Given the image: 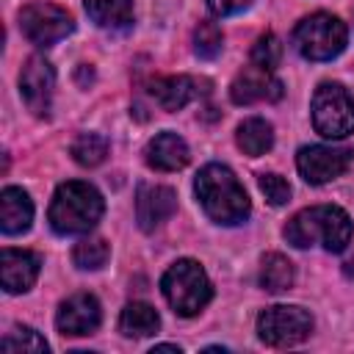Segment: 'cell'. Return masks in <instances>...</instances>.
Segmentation results:
<instances>
[{
	"label": "cell",
	"mask_w": 354,
	"mask_h": 354,
	"mask_svg": "<svg viewBox=\"0 0 354 354\" xmlns=\"http://www.w3.org/2000/svg\"><path fill=\"white\" fill-rule=\"evenodd\" d=\"M194 191H196V199H199L202 210L216 224L235 227V224H243L252 213V202H249L243 185L221 163L202 166L196 180H194Z\"/></svg>",
	"instance_id": "1"
},
{
	"label": "cell",
	"mask_w": 354,
	"mask_h": 354,
	"mask_svg": "<svg viewBox=\"0 0 354 354\" xmlns=\"http://www.w3.org/2000/svg\"><path fill=\"white\" fill-rule=\"evenodd\" d=\"M285 241L296 249L324 246L326 252H343L351 243V218L337 205H313L285 224Z\"/></svg>",
	"instance_id": "2"
},
{
	"label": "cell",
	"mask_w": 354,
	"mask_h": 354,
	"mask_svg": "<svg viewBox=\"0 0 354 354\" xmlns=\"http://www.w3.org/2000/svg\"><path fill=\"white\" fill-rule=\"evenodd\" d=\"M102 196L83 180L61 183L53 194L47 218L58 235H86L102 216Z\"/></svg>",
	"instance_id": "3"
},
{
	"label": "cell",
	"mask_w": 354,
	"mask_h": 354,
	"mask_svg": "<svg viewBox=\"0 0 354 354\" xmlns=\"http://www.w3.org/2000/svg\"><path fill=\"white\" fill-rule=\"evenodd\" d=\"M160 290L169 301V307L177 313V315H196L205 310V304L210 301L213 296V288H210V279L205 274V268L196 263V260H177L166 268L163 279H160Z\"/></svg>",
	"instance_id": "4"
},
{
	"label": "cell",
	"mask_w": 354,
	"mask_h": 354,
	"mask_svg": "<svg viewBox=\"0 0 354 354\" xmlns=\"http://www.w3.org/2000/svg\"><path fill=\"white\" fill-rule=\"evenodd\" d=\"M348 30L346 25L332 14H310L304 17L293 30L296 50L310 61H332L346 50Z\"/></svg>",
	"instance_id": "5"
},
{
	"label": "cell",
	"mask_w": 354,
	"mask_h": 354,
	"mask_svg": "<svg viewBox=\"0 0 354 354\" xmlns=\"http://www.w3.org/2000/svg\"><path fill=\"white\" fill-rule=\"evenodd\" d=\"M313 127L324 138H346L354 133V100L340 83H321L313 94Z\"/></svg>",
	"instance_id": "6"
},
{
	"label": "cell",
	"mask_w": 354,
	"mask_h": 354,
	"mask_svg": "<svg viewBox=\"0 0 354 354\" xmlns=\"http://www.w3.org/2000/svg\"><path fill=\"white\" fill-rule=\"evenodd\" d=\"M310 332H313V315L296 304H274L257 315V337L274 348L296 346Z\"/></svg>",
	"instance_id": "7"
},
{
	"label": "cell",
	"mask_w": 354,
	"mask_h": 354,
	"mask_svg": "<svg viewBox=\"0 0 354 354\" xmlns=\"http://www.w3.org/2000/svg\"><path fill=\"white\" fill-rule=\"evenodd\" d=\"M19 28L22 36L36 47H50L61 39H66L75 28L72 17L53 3H30L19 11Z\"/></svg>",
	"instance_id": "8"
},
{
	"label": "cell",
	"mask_w": 354,
	"mask_h": 354,
	"mask_svg": "<svg viewBox=\"0 0 354 354\" xmlns=\"http://www.w3.org/2000/svg\"><path fill=\"white\" fill-rule=\"evenodd\" d=\"M354 152L343 149V147H324V144H313V147H301L296 155V169L299 174L310 183V185H324L335 177H340L348 163H351Z\"/></svg>",
	"instance_id": "9"
},
{
	"label": "cell",
	"mask_w": 354,
	"mask_h": 354,
	"mask_svg": "<svg viewBox=\"0 0 354 354\" xmlns=\"http://www.w3.org/2000/svg\"><path fill=\"white\" fill-rule=\"evenodd\" d=\"M53 88H55V69L50 61H44L41 55H30L19 72V94L25 100V105L36 113V116H47L50 113V102H53Z\"/></svg>",
	"instance_id": "10"
},
{
	"label": "cell",
	"mask_w": 354,
	"mask_h": 354,
	"mask_svg": "<svg viewBox=\"0 0 354 354\" xmlns=\"http://www.w3.org/2000/svg\"><path fill=\"white\" fill-rule=\"evenodd\" d=\"M230 97H232L235 105H252V102H260V100L274 102V100L282 97V83L274 77L271 69L249 61V66H243L235 75V80L230 86Z\"/></svg>",
	"instance_id": "11"
},
{
	"label": "cell",
	"mask_w": 354,
	"mask_h": 354,
	"mask_svg": "<svg viewBox=\"0 0 354 354\" xmlns=\"http://www.w3.org/2000/svg\"><path fill=\"white\" fill-rule=\"evenodd\" d=\"M100 321H102V310L91 293H72L66 301H61V307L55 313L58 332L69 335V337L91 335L100 326Z\"/></svg>",
	"instance_id": "12"
},
{
	"label": "cell",
	"mask_w": 354,
	"mask_h": 354,
	"mask_svg": "<svg viewBox=\"0 0 354 354\" xmlns=\"http://www.w3.org/2000/svg\"><path fill=\"white\" fill-rule=\"evenodd\" d=\"M177 210V196L166 185H141L136 194V218L144 232L160 227Z\"/></svg>",
	"instance_id": "13"
},
{
	"label": "cell",
	"mask_w": 354,
	"mask_h": 354,
	"mask_svg": "<svg viewBox=\"0 0 354 354\" xmlns=\"http://www.w3.org/2000/svg\"><path fill=\"white\" fill-rule=\"evenodd\" d=\"M41 268L39 254L28 249H3L0 254V282L6 293H25L36 282Z\"/></svg>",
	"instance_id": "14"
},
{
	"label": "cell",
	"mask_w": 354,
	"mask_h": 354,
	"mask_svg": "<svg viewBox=\"0 0 354 354\" xmlns=\"http://www.w3.org/2000/svg\"><path fill=\"white\" fill-rule=\"evenodd\" d=\"M188 144L171 133V130H163L158 133L155 138H149L147 149H144V160L149 169H158V171H177L188 163Z\"/></svg>",
	"instance_id": "15"
},
{
	"label": "cell",
	"mask_w": 354,
	"mask_h": 354,
	"mask_svg": "<svg viewBox=\"0 0 354 354\" xmlns=\"http://www.w3.org/2000/svg\"><path fill=\"white\" fill-rule=\"evenodd\" d=\"M33 221V202L22 188H3L0 194V230L6 235H19Z\"/></svg>",
	"instance_id": "16"
},
{
	"label": "cell",
	"mask_w": 354,
	"mask_h": 354,
	"mask_svg": "<svg viewBox=\"0 0 354 354\" xmlns=\"http://www.w3.org/2000/svg\"><path fill=\"white\" fill-rule=\"evenodd\" d=\"M194 86H196V83H194L191 77H185V75H166V77H155V80L149 83V97H152L163 111L174 113V111L185 108V105L194 100V94H196Z\"/></svg>",
	"instance_id": "17"
},
{
	"label": "cell",
	"mask_w": 354,
	"mask_h": 354,
	"mask_svg": "<svg viewBox=\"0 0 354 354\" xmlns=\"http://www.w3.org/2000/svg\"><path fill=\"white\" fill-rule=\"evenodd\" d=\"M119 329L127 337H149L160 329V315L147 301H130L119 315Z\"/></svg>",
	"instance_id": "18"
},
{
	"label": "cell",
	"mask_w": 354,
	"mask_h": 354,
	"mask_svg": "<svg viewBox=\"0 0 354 354\" xmlns=\"http://www.w3.org/2000/svg\"><path fill=\"white\" fill-rule=\"evenodd\" d=\"M235 144L243 149V155L249 158H257V155H266L271 147H274V127L260 119V116H252L246 122L238 124L235 130Z\"/></svg>",
	"instance_id": "19"
},
{
	"label": "cell",
	"mask_w": 354,
	"mask_h": 354,
	"mask_svg": "<svg viewBox=\"0 0 354 354\" xmlns=\"http://www.w3.org/2000/svg\"><path fill=\"white\" fill-rule=\"evenodd\" d=\"M290 285H293V263L279 252L266 254L260 260V288L268 293H282Z\"/></svg>",
	"instance_id": "20"
},
{
	"label": "cell",
	"mask_w": 354,
	"mask_h": 354,
	"mask_svg": "<svg viewBox=\"0 0 354 354\" xmlns=\"http://www.w3.org/2000/svg\"><path fill=\"white\" fill-rule=\"evenodd\" d=\"M86 11L100 28H124L133 19V0H86Z\"/></svg>",
	"instance_id": "21"
},
{
	"label": "cell",
	"mask_w": 354,
	"mask_h": 354,
	"mask_svg": "<svg viewBox=\"0 0 354 354\" xmlns=\"http://www.w3.org/2000/svg\"><path fill=\"white\" fill-rule=\"evenodd\" d=\"M69 152L80 166H100L105 160V155H108V138L100 136V133H80L72 141Z\"/></svg>",
	"instance_id": "22"
},
{
	"label": "cell",
	"mask_w": 354,
	"mask_h": 354,
	"mask_svg": "<svg viewBox=\"0 0 354 354\" xmlns=\"http://www.w3.org/2000/svg\"><path fill=\"white\" fill-rule=\"evenodd\" d=\"M111 257V246L102 238H86L72 249V263L83 271H97L108 263Z\"/></svg>",
	"instance_id": "23"
},
{
	"label": "cell",
	"mask_w": 354,
	"mask_h": 354,
	"mask_svg": "<svg viewBox=\"0 0 354 354\" xmlns=\"http://www.w3.org/2000/svg\"><path fill=\"white\" fill-rule=\"evenodd\" d=\"M221 41H224V33L216 22H199L194 28V53L199 58H216L221 53Z\"/></svg>",
	"instance_id": "24"
},
{
	"label": "cell",
	"mask_w": 354,
	"mask_h": 354,
	"mask_svg": "<svg viewBox=\"0 0 354 354\" xmlns=\"http://www.w3.org/2000/svg\"><path fill=\"white\" fill-rule=\"evenodd\" d=\"M3 348L6 351H36V354H44L47 351V340L39 332H33L30 326H14L11 332H6Z\"/></svg>",
	"instance_id": "25"
},
{
	"label": "cell",
	"mask_w": 354,
	"mask_h": 354,
	"mask_svg": "<svg viewBox=\"0 0 354 354\" xmlns=\"http://www.w3.org/2000/svg\"><path fill=\"white\" fill-rule=\"evenodd\" d=\"M279 58H282V44H279V39H277L274 33H263V36L254 41V47H252V61L274 72L277 64H279Z\"/></svg>",
	"instance_id": "26"
},
{
	"label": "cell",
	"mask_w": 354,
	"mask_h": 354,
	"mask_svg": "<svg viewBox=\"0 0 354 354\" xmlns=\"http://www.w3.org/2000/svg\"><path fill=\"white\" fill-rule=\"evenodd\" d=\"M257 185H260L263 196H266L271 205H277V207L290 199V185H288V180H282L279 174H260Z\"/></svg>",
	"instance_id": "27"
},
{
	"label": "cell",
	"mask_w": 354,
	"mask_h": 354,
	"mask_svg": "<svg viewBox=\"0 0 354 354\" xmlns=\"http://www.w3.org/2000/svg\"><path fill=\"white\" fill-rule=\"evenodd\" d=\"M249 6H252V0H207V8L216 17H230V14H238Z\"/></svg>",
	"instance_id": "28"
},
{
	"label": "cell",
	"mask_w": 354,
	"mask_h": 354,
	"mask_svg": "<svg viewBox=\"0 0 354 354\" xmlns=\"http://www.w3.org/2000/svg\"><path fill=\"white\" fill-rule=\"evenodd\" d=\"M155 351H180V346H171V343H158L155 348H152V354Z\"/></svg>",
	"instance_id": "29"
}]
</instances>
